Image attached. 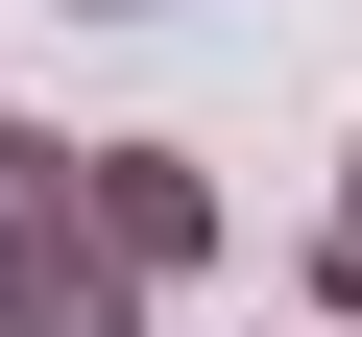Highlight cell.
<instances>
[{"instance_id":"cell-1","label":"cell","mask_w":362,"mask_h":337,"mask_svg":"<svg viewBox=\"0 0 362 337\" xmlns=\"http://www.w3.org/2000/svg\"><path fill=\"white\" fill-rule=\"evenodd\" d=\"M49 217H73V265L169 289V265H218V168L194 145H49Z\"/></svg>"},{"instance_id":"cell-3","label":"cell","mask_w":362,"mask_h":337,"mask_svg":"<svg viewBox=\"0 0 362 337\" xmlns=\"http://www.w3.org/2000/svg\"><path fill=\"white\" fill-rule=\"evenodd\" d=\"M25 168H49V145H25V121H0V193H25Z\"/></svg>"},{"instance_id":"cell-4","label":"cell","mask_w":362,"mask_h":337,"mask_svg":"<svg viewBox=\"0 0 362 337\" xmlns=\"http://www.w3.org/2000/svg\"><path fill=\"white\" fill-rule=\"evenodd\" d=\"M0 289H25V217H0Z\"/></svg>"},{"instance_id":"cell-2","label":"cell","mask_w":362,"mask_h":337,"mask_svg":"<svg viewBox=\"0 0 362 337\" xmlns=\"http://www.w3.org/2000/svg\"><path fill=\"white\" fill-rule=\"evenodd\" d=\"M314 337H362V145H338V217H314Z\"/></svg>"}]
</instances>
